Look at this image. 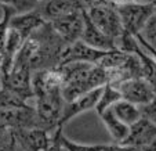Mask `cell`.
Segmentation results:
<instances>
[{
	"label": "cell",
	"mask_w": 156,
	"mask_h": 151,
	"mask_svg": "<svg viewBox=\"0 0 156 151\" xmlns=\"http://www.w3.org/2000/svg\"><path fill=\"white\" fill-rule=\"evenodd\" d=\"M11 132L14 134L17 147H20L22 151H47L53 137V133L40 127L20 129Z\"/></svg>",
	"instance_id": "cell-10"
},
{
	"label": "cell",
	"mask_w": 156,
	"mask_h": 151,
	"mask_svg": "<svg viewBox=\"0 0 156 151\" xmlns=\"http://www.w3.org/2000/svg\"><path fill=\"white\" fill-rule=\"evenodd\" d=\"M44 24H46V21L36 9L28 10V11L20 13V14H14L10 20V28L17 31L25 39V42Z\"/></svg>",
	"instance_id": "cell-16"
},
{
	"label": "cell",
	"mask_w": 156,
	"mask_h": 151,
	"mask_svg": "<svg viewBox=\"0 0 156 151\" xmlns=\"http://www.w3.org/2000/svg\"><path fill=\"white\" fill-rule=\"evenodd\" d=\"M2 9H3V17L0 18V53L4 54L6 40L10 29V20L14 14H17V10L11 6H2Z\"/></svg>",
	"instance_id": "cell-22"
},
{
	"label": "cell",
	"mask_w": 156,
	"mask_h": 151,
	"mask_svg": "<svg viewBox=\"0 0 156 151\" xmlns=\"http://www.w3.org/2000/svg\"><path fill=\"white\" fill-rule=\"evenodd\" d=\"M136 39H137V40H138L140 46H141V47H142V49H144V50H145V51H147V53H148V54H149V56H151V57H152V58H153V60H155V62H156V50H155V49H152V47H151V46H148V45H147V43H144V42H142V40H141V39H140V38H138V36H136Z\"/></svg>",
	"instance_id": "cell-28"
},
{
	"label": "cell",
	"mask_w": 156,
	"mask_h": 151,
	"mask_svg": "<svg viewBox=\"0 0 156 151\" xmlns=\"http://www.w3.org/2000/svg\"><path fill=\"white\" fill-rule=\"evenodd\" d=\"M100 119L102 121V123L105 125L108 133L111 134L113 143L116 144H123L124 140L127 139L130 133V127L127 125H124L120 119L116 116V114L113 112L112 107H109L104 111L102 114H100Z\"/></svg>",
	"instance_id": "cell-18"
},
{
	"label": "cell",
	"mask_w": 156,
	"mask_h": 151,
	"mask_svg": "<svg viewBox=\"0 0 156 151\" xmlns=\"http://www.w3.org/2000/svg\"><path fill=\"white\" fill-rule=\"evenodd\" d=\"M54 32L61 38L66 46L72 45L75 42L80 40L84 28V17H83V10H76L66 15L54 20L53 22H48Z\"/></svg>",
	"instance_id": "cell-7"
},
{
	"label": "cell",
	"mask_w": 156,
	"mask_h": 151,
	"mask_svg": "<svg viewBox=\"0 0 156 151\" xmlns=\"http://www.w3.org/2000/svg\"><path fill=\"white\" fill-rule=\"evenodd\" d=\"M156 142V125L142 116L138 122L130 126V133L124 140L123 145L134 148H142Z\"/></svg>",
	"instance_id": "cell-13"
},
{
	"label": "cell",
	"mask_w": 156,
	"mask_h": 151,
	"mask_svg": "<svg viewBox=\"0 0 156 151\" xmlns=\"http://www.w3.org/2000/svg\"><path fill=\"white\" fill-rule=\"evenodd\" d=\"M141 112H142V116H145V118L149 119L152 123L156 125V93H155V96H153L151 103H148L147 105L141 107Z\"/></svg>",
	"instance_id": "cell-26"
},
{
	"label": "cell",
	"mask_w": 156,
	"mask_h": 151,
	"mask_svg": "<svg viewBox=\"0 0 156 151\" xmlns=\"http://www.w3.org/2000/svg\"><path fill=\"white\" fill-rule=\"evenodd\" d=\"M120 100H122V96H120V93H119V90L115 89L113 86L106 83V85L104 86L102 96H101L100 101H98V105H97V108H95V111H97V114L100 115V114H102L106 108L112 107L113 104L120 101Z\"/></svg>",
	"instance_id": "cell-21"
},
{
	"label": "cell",
	"mask_w": 156,
	"mask_h": 151,
	"mask_svg": "<svg viewBox=\"0 0 156 151\" xmlns=\"http://www.w3.org/2000/svg\"><path fill=\"white\" fill-rule=\"evenodd\" d=\"M116 10H118V14L122 20L124 32L136 36L142 31L148 20L155 14L156 6L130 2V3L116 7Z\"/></svg>",
	"instance_id": "cell-5"
},
{
	"label": "cell",
	"mask_w": 156,
	"mask_h": 151,
	"mask_svg": "<svg viewBox=\"0 0 156 151\" xmlns=\"http://www.w3.org/2000/svg\"><path fill=\"white\" fill-rule=\"evenodd\" d=\"M32 85H33V93L62 90V76L59 74L58 68L36 71L33 72Z\"/></svg>",
	"instance_id": "cell-17"
},
{
	"label": "cell",
	"mask_w": 156,
	"mask_h": 151,
	"mask_svg": "<svg viewBox=\"0 0 156 151\" xmlns=\"http://www.w3.org/2000/svg\"><path fill=\"white\" fill-rule=\"evenodd\" d=\"M62 76V97L73 101L108 83V75L100 65L90 62H66L58 67Z\"/></svg>",
	"instance_id": "cell-2"
},
{
	"label": "cell",
	"mask_w": 156,
	"mask_h": 151,
	"mask_svg": "<svg viewBox=\"0 0 156 151\" xmlns=\"http://www.w3.org/2000/svg\"><path fill=\"white\" fill-rule=\"evenodd\" d=\"M83 17H84V28H83V33H82V38H80V40L83 43H86L90 47L97 49V50H101V51H112L118 49L115 40H112L104 32H101L93 24V21L88 18L87 13L84 10H83Z\"/></svg>",
	"instance_id": "cell-15"
},
{
	"label": "cell",
	"mask_w": 156,
	"mask_h": 151,
	"mask_svg": "<svg viewBox=\"0 0 156 151\" xmlns=\"http://www.w3.org/2000/svg\"><path fill=\"white\" fill-rule=\"evenodd\" d=\"M137 151H156V142L152 143V144H149V145H147V147L137 148Z\"/></svg>",
	"instance_id": "cell-31"
},
{
	"label": "cell",
	"mask_w": 156,
	"mask_h": 151,
	"mask_svg": "<svg viewBox=\"0 0 156 151\" xmlns=\"http://www.w3.org/2000/svg\"><path fill=\"white\" fill-rule=\"evenodd\" d=\"M112 110L116 114V116L129 127L133 126L136 122H138L142 118L141 107L130 103V101H126V100H120L118 103H115L112 105Z\"/></svg>",
	"instance_id": "cell-19"
},
{
	"label": "cell",
	"mask_w": 156,
	"mask_h": 151,
	"mask_svg": "<svg viewBox=\"0 0 156 151\" xmlns=\"http://www.w3.org/2000/svg\"><path fill=\"white\" fill-rule=\"evenodd\" d=\"M106 51H101L97 49H93L83 43L82 40H77L72 45L66 46L62 53L61 57V64H66V62H90V64H95L98 65V62L101 61ZM59 64V65H61Z\"/></svg>",
	"instance_id": "cell-12"
},
{
	"label": "cell",
	"mask_w": 156,
	"mask_h": 151,
	"mask_svg": "<svg viewBox=\"0 0 156 151\" xmlns=\"http://www.w3.org/2000/svg\"><path fill=\"white\" fill-rule=\"evenodd\" d=\"M3 65H4V54L0 53V69L3 68Z\"/></svg>",
	"instance_id": "cell-33"
},
{
	"label": "cell",
	"mask_w": 156,
	"mask_h": 151,
	"mask_svg": "<svg viewBox=\"0 0 156 151\" xmlns=\"http://www.w3.org/2000/svg\"><path fill=\"white\" fill-rule=\"evenodd\" d=\"M29 101L22 98L20 94L15 92L7 89V87H2L0 89V111L11 110V108H18V107H24Z\"/></svg>",
	"instance_id": "cell-20"
},
{
	"label": "cell",
	"mask_w": 156,
	"mask_h": 151,
	"mask_svg": "<svg viewBox=\"0 0 156 151\" xmlns=\"http://www.w3.org/2000/svg\"><path fill=\"white\" fill-rule=\"evenodd\" d=\"M32 104L37 115L39 127L50 133H54L59 126L65 107L62 90L36 92Z\"/></svg>",
	"instance_id": "cell-3"
},
{
	"label": "cell",
	"mask_w": 156,
	"mask_h": 151,
	"mask_svg": "<svg viewBox=\"0 0 156 151\" xmlns=\"http://www.w3.org/2000/svg\"><path fill=\"white\" fill-rule=\"evenodd\" d=\"M102 151H137V148L130 147V145H123V144H104Z\"/></svg>",
	"instance_id": "cell-27"
},
{
	"label": "cell",
	"mask_w": 156,
	"mask_h": 151,
	"mask_svg": "<svg viewBox=\"0 0 156 151\" xmlns=\"http://www.w3.org/2000/svg\"><path fill=\"white\" fill-rule=\"evenodd\" d=\"M102 92H104V86L87 93V94L82 96V97L76 98L73 101H69V103L65 101L64 112H62V118H61L58 127L64 129L65 125L68 123L69 121H72L75 116L80 115V114L86 112L88 110H95L98 105V101H100L101 96H102Z\"/></svg>",
	"instance_id": "cell-11"
},
{
	"label": "cell",
	"mask_w": 156,
	"mask_h": 151,
	"mask_svg": "<svg viewBox=\"0 0 156 151\" xmlns=\"http://www.w3.org/2000/svg\"><path fill=\"white\" fill-rule=\"evenodd\" d=\"M65 47L66 45L54 32L51 25L46 22L27 39L14 64L25 67L32 72L58 68Z\"/></svg>",
	"instance_id": "cell-1"
},
{
	"label": "cell",
	"mask_w": 156,
	"mask_h": 151,
	"mask_svg": "<svg viewBox=\"0 0 156 151\" xmlns=\"http://www.w3.org/2000/svg\"><path fill=\"white\" fill-rule=\"evenodd\" d=\"M17 144H15L14 134L11 131H9L6 134L0 137V151H15Z\"/></svg>",
	"instance_id": "cell-25"
},
{
	"label": "cell",
	"mask_w": 156,
	"mask_h": 151,
	"mask_svg": "<svg viewBox=\"0 0 156 151\" xmlns=\"http://www.w3.org/2000/svg\"><path fill=\"white\" fill-rule=\"evenodd\" d=\"M0 123L4 127H7L9 131L36 129V127H39L37 115H36L32 101L24 107L0 111Z\"/></svg>",
	"instance_id": "cell-8"
},
{
	"label": "cell",
	"mask_w": 156,
	"mask_h": 151,
	"mask_svg": "<svg viewBox=\"0 0 156 151\" xmlns=\"http://www.w3.org/2000/svg\"><path fill=\"white\" fill-rule=\"evenodd\" d=\"M131 2L142 3V4H153V6H156V0H131Z\"/></svg>",
	"instance_id": "cell-32"
},
{
	"label": "cell",
	"mask_w": 156,
	"mask_h": 151,
	"mask_svg": "<svg viewBox=\"0 0 156 151\" xmlns=\"http://www.w3.org/2000/svg\"><path fill=\"white\" fill-rule=\"evenodd\" d=\"M84 11L87 13L88 18L93 21V24L101 32L105 33L108 38L115 40L116 46H118V42L123 36L124 29L116 7L111 6V4H97Z\"/></svg>",
	"instance_id": "cell-4"
},
{
	"label": "cell",
	"mask_w": 156,
	"mask_h": 151,
	"mask_svg": "<svg viewBox=\"0 0 156 151\" xmlns=\"http://www.w3.org/2000/svg\"><path fill=\"white\" fill-rule=\"evenodd\" d=\"M113 87L119 90L122 100L130 101V103L136 104L138 107H144L148 103H151L156 93L155 89L144 78H136V79L126 80V82L119 83Z\"/></svg>",
	"instance_id": "cell-9"
},
{
	"label": "cell",
	"mask_w": 156,
	"mask_h": 151,
	"mask_svg": "<svg viewBox=\"0 0 156 151\" xmlns=\"http://www.w3.org/2000/svg\"><path fill=\"white\" fill-rule=\"evenodd\" d=\"M59 140L62 145L66 148V151H102L104 144H82L64 136V133H59Z\"/></svg>",
	"instance_id": "cell-24"
},
{
	"label": "cell",
	"mask_w": 156,
	"mask_h": 151,
	"mask_svg": "<svg viewBox=\"0 0 156 151\" xmlns=\"http://www.w3.org/2000/svg\"><path fill=\"white\" fill-rule=\"evenodd\" d=\"M136 36H138L144 43H147L148 46H151L152 49L156 50V11H155V14L148 20V22L145 24V27L142 28L141 32Z\"/></svg>",
	"instance_id": "cell-23"
},
{
	"label": "cell",
	"mask_w": 156,
	"mask_h": 151,
	"mask_svg": "<svg viewBox=\"0 0 156 151\" xmlns=\"http://www.w3.org/2000/svg\"><path fill=\"white\" fill-rule=\"evenodd\" d=\"M35 9L40 13L46 22H53L62 15L83 10L77 0H37Z\"/></svg>",
	"instance_id": "cell-14"
},
{
	"label": "cell",
	"mask_w": 156,
	"mask_h": 151,
	"mask_svg": "<svg viewBox=\"0 0 156 151\" xmlns=\"http://www.w3.org/2000/svg\"><path fill=\"white\" fill-rule=\"evenodd\" d=\"M0 4L2 6H11L17 10L21 3H20V0H0Z\"/></svg>",
	"instance_id": "cell-29"
},
{
	"label": "cell",
	"mask_w": 156,
	"mask_h": 151,
	"mask_svg": "<svg viewBox=\"0 0 156 151\" xmlns=\"http://www.w3.org/2000/svg\"><path fill=\"white\" fill-rule=\"evenodd\" d=\"M32 76L33 72L30 69L25 68L22 65L14 64L12 69L9 74H0V80H2V87L15 92L27 101H32L35 97L33 93V85H32Z\"/></svg>",
	"instance_id": "cell-6"
},
{
	"label": "cell",
	"mask_w": 156,
	"mask_h": 151,
	"mask_svg": "<svg viewBox=\"0 0 156 151\" xmlns=\"http://www.w3.org/2000/svg\"><path fill=\"white\" fill-rule=\"evenodd\" d=\"M111 6H113V7H119V6H122V4H126V3H130L131 0H106Z\"/></svg>",
	"instance_id": "cell-30"
}]
</instances>
